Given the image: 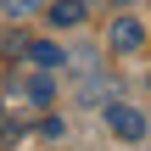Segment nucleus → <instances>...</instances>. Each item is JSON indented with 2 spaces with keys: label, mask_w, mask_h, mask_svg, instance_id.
Wrapping results in <instances>:
<instances>
[{
  "label": "nucleus",
  "mask_w": 151,
  "mask_h": 151,
  "mask_svg": "<svg viewBox=\"0 0 151 151\" xmlns=\"http://www.w3.org/2000/svg\"><path fill=\"white\" fill-rule=\"evenodd\" d=\"M101 112H106V129H112L118 140H146V112H140V106H129V101H106Z\"/></svg>",
  "instance_id": "1"
},
{
  "label": "nucleus",
  "mask_w": 151,
  "mask_h": 151,
  "mask_svg": "<svg viewBox=\"0 0 151 151\" xmlns=\"http://www.w3.org/2000/svg\"><path fill=\"white\" fill-rule=\"evenodd\" d=\"M106 39H112V50H140V45H146V28H140L134 17H118Z\"/></svg>",
  "instance_id": "2"
},
{
  "label": "nucleus",
  "mask_w": 151,
  "mask_h": 151,
  "mask_svg": "<svg viewBox=\"0 0 151 151\" xmlns=\"http://www.w3.org/2000/svg\"><path fill=\"white\" fill-rule=\"evenodd\" d=\"M78 101H90V106H106V101H118V84H112L106 73H90V78L78 84Z\"/></svg>",
  "instance_id": "3"
},
{
  "label": "nucleus",
  "mask_w": 151,
  "mask_h": 151,
  "mask_svg": "<svg viewBox=\"0 0 151 151\" xmlns=\"http://www.w3.org/2000/svg\"><path fill=\"white\" fill-rule=\"evenodd\" d=\"M22 84H28L22 95H28L34 106H50V101H56V78H50V67H39V73H28Z\"/></svg>",
  "instance_id": "4"
},
{
  "label": "nucleus",
  "mask_w": 151,
  "mask_h": 151,
  "mask_svg": "<svg viewBox=\"0 0 151 151\" xmlns=\"http://www.w3.org/2000/svg\"><path fill=\"white\" fill-rule=\"evenodd\" d=\"M45 11H50V22H56V28H78V22H84V11H90V0H50Z\"/></svg>",
  "instance_id": "5"
},
{
  "label": "nucleus",
  "mask_w": 151,
  "mask_h": 151,
  "mask_svg": "<svg viewBox=\"0 0 151 151\" xmlns=\"http://www.w3.org/2000/svg\"><path fill=\"white\" fill-rule=\"evenodd\" d=\"M28 62H34V67H67V45L39 39V45H28Z\"/></svg>",
  "instance_id": "6"
},
{
  "label": "nucleus",
  "mask_w": 151,
  "mask_h": 151,
  "mask_svg": "<svg viewBox=\"0 0 151 151\" xmlns=\"http://www.w3.org/2000/svg\"><path fill=\"white\" fill-rule=\"evenodd\" d=\"M0 11L6 17H34V11H45V0H0Z\"/></svg>",
  "instance_id": "7"
},
{
  "label": "nucleus",
  "mask_w": 151,
  "mask_h": 151,
  "mask_svg": "<svg viewBox=\"0 0 151 151\" xmlns=\"http://www.w3.org/2000/svg\"><path fill=\"white\" fill-rule=\"evenodd\" d=\"M112 6H129V0H112Z\"/></svg>",
  "instance_id": "8"
},
{
  "label": "nucleus",
  "mask_w": 151,
  "mask_h": 151,
  "mask_svg": "<svg viewBox=\"0 0 151 151\" xmlns=\"http://www.w3.org/2000/svg\"><path fill=\"white\" fill-rule=\"evenodd\" d=\"M0 123H6V112H0Z\"/></svg>",
  "instance_id": "9"
}]
</instances>
